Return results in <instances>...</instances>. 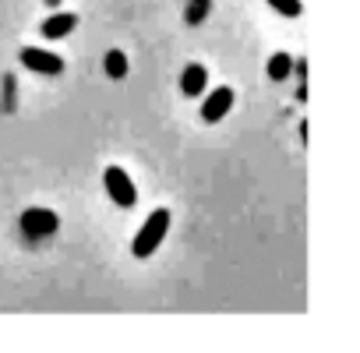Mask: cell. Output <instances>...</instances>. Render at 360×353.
<instances>
[{
	"instance_id": "cell-11",
	"label": "cell",
	"mask_w": 360,
	"mask_h": 353,
	"mask_svg": "<svg viewBox=\"0 0 360 353\" xmlns=\"http://www.w3.org/2000/svg\"><path fill=\"white\" fill-rule=\"evenodd\" d=\"M209 8H212V0H191V8H188V25H198V22H205V15H209Z\"/></svg>"
},
{
	"instance_id": "cell-12",
	"label": "cell",
	"mask_w": 360,
	"mask_h": 353,
	"mask_svg": "<svg viewBox=\"0 0 360 353\" xmlns=\"http://www.w3.org/2000/svg\"><path fill=\"white\" fill-rule=\"evenodd\" d=\"M293 75H297V78H307V60H304V57L293 60Z\"/></svg>"
},
{
	"instance_id": "cell-5",
	"label": "cell",
	"mask_w": 360,
	"mask_h": 353,
	"mask_svg": "<svg viewBox=\"0 0 360 353\" xmlns=\"http://www.w3.org/2000/svg\"><path fill=\"white\" fill-rule=\"evenodd\" d=\"M230 106H233V89L219 85L212 96H205V103H202V120H205V124H219V120L230 113Z\"/></svg>"
},
{
	"instance_id": "cell-4",
	"label": "cell",
	"mask_w": 360,
	"mask_h": 353,
	"mask_svg": "<svg viewBox=\"0 0 360 353\" xmlns=\"http://www.w3.org/2000/svg\"><path fill=\"white\" fill-rule=\"evenodd\" d=\"M22 64H25L29 71L50 75V78L64 71V60H60L57 53H50V50H39V46H25V50H22Z\"/></svg>"
},
{
	"instance_id": "cell-2",
	"label": "cell",
	"mask_w": 360,
	"mask_h": 353,
	"mask_svg": "<svg viewBox=\"0 0 360 353\" xmlns=\"http://www.w3.org/2000/svg\"><path fill=\"white\" fill-rule=\"evenodd\" d=\"M103 184H106V195H110L120 209H134V202H138V188H134V181H131V176H127L120 166H106Z\"/></svg>"
},
{
	"instance_id": "cell-3",
	"label": "cell",
	"mask_w": 360,
	"mask_h": 353,
	"mask_svg": "<svg viewBox=\"0 0 360 353\" xmlns=\"http://www.w3.org/2000/svg\"><path fill=\"white\" fill-rule=\"evenodd\" d=\"M57 226H60V219H57V212H53V209H39V205H32V209H25V212H22V233H25L29 240L53 237V233H57Z\"/></svg>"
},
{
	"instance_id": "cell-1",
	"label": "cell",
	"mask_w": 360,
	"mask_h": 353,
	"mask_svg": "<svg viewBox=\"0 0 360 353\" xmlns=\"http://www.w3.org/2000/svg\"><path fill=\"white\" fill-rule=\"evenodd\" d=\"M166 230H169V209H155V212L145 219V226L138 230L134 244H131L134 258H148V255H155V248L162 244Z\"/></svg>"
},
{
	"instance_id": "cell-10",
	"label": "cell",
	"mask_w": 360,
	"mask_h": 353,
	"mask_svg": "<svg viewBox=\"0 0 360 353\" xmlns=\"http://www.w3.org/2000/svg\"><path fill=\"white\" fill-rule=\"evenodd\" d=\"M269 8H272V11H279L283 18H300V15H304L300 0H269Z\"/></svg>"
},
{
	"instance_id": "cell-6",
	"label": "cell",
	"mask_w": 360,
	"mask_h": 353,
	"mask_svg": "<svg viewBox=\"0 0 360 353\" xmlns=\"http://www.w3.org/2000/svg\"><path fill=\"white\" fill-rule=\"evenodd\" d=\"M75 25H78V15H71V11H57V15H50L46 22H43V36L46 39H64V36H71L75 32Z\"/></svg>"
},
{
	"instance_id": "cell-7",
	"label": "cell",
	"mask_w": 360,
	"mask_h": 353,
	"mask_svg": "<svg viewBox=\"0 0 360 353\" xmlns=\"http://www.w3.org/2000/svg\"><path fill=\"white\" fill-rule=\"evenodd\" d=\"M205 85H209V71L202 64H188L184 75H180V92L184 96H202Z\"/></svg>"
},
{
	"instance_id": "cell-13",
	"label": "cell",
	"mask_w": 360,
	"mask_h": 353,
	"mask_svg": "<svg viewBox=\"0 0 360 353\" xmlns=\"http://www.w3.org/2000/svg\"><path fill=\"white\" fill-rule=\"evenodd\" d=\"M46 4H50V8H60V0H46Z\"/></svg>"
},
{
	"instance_id": "cell-8",
	"label": "cell",
	"mask_w": 360,
	"mask_h": 353,
	"mask_svg": "<svg viewBox=\"0 0 360 353\" xmlns=\"http://www.w3.org/2000/svg\"><path fill=\"white\" fill-rule=\"evenodd\" d=\"M293 75V57L290 53H272L269 57V78L272 82H283V78H290Z\"/></svg>"
},
{
	"instance_id": "cell-9",
	"label": "cell",
	"mask_w": 360,
	"mask_h": 353,
	"mask_svg": "<svg viewBox=\"0 0 360 353\" xmlns=\"http://www.w3.org/2000/svg\"><path fill=\"white\" fill-rule=\"evenodd\" d=\"M103 68H106V75H110V78H117V82H120V78L127 75V57H124L120 50H110V53L103 57Z\"/></svg>"
}]
</instances>
